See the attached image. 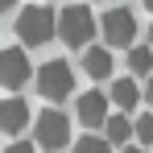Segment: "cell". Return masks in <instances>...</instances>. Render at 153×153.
Here are the masks:
<instances>
[{"instance_id":"cell-9","label":"cell","mask_w":153,"mask_h":153,"mask_svg":"<svg viewBox=\"0 0 153 153\" xmlns=\"http://www.w3.org/2000/svg\"><path fill=\"white\" fill-rule=\"evenodd\" d=\"M112 62H116V58H112L108 46H91V50H83V71H87L91 79H108V75H112Z\"/></svg>"},{"instance_id":"cell-19","label":"cell","mask_w":153,"mask_h":153,"mask_svg":"<svg viewBox=\"0 0 153 153\" xmlns=\"http://www.w3.org/2000/svg\"><path fill=\"white\" fill-rule=\"evenodd\" d=\"M141 4H145V8H153V0H141Z\"/></svg>"},{"instance_id":"cell-8","label":"cell","mask_w":153,"mask_h":153,"mask_svg":"<svg viewBox=\"0 0 153 153\" xmlns=\"http://www.w3.org/2000/svg\"><path fill=\"white\" fill-rule=\"evenodd\" d=\"M79 124H108V95H103V91H83V95H79Z\"/></svg>"},{"instance_id":"cell-10","label":"cell","mask_w":153,"mask_h":153,"mask_svg":"<svg viewBox=\"0 0 153 153\" xmlns=\"http://www.w3.org/2000/svg\"><path fill=\"white\" fill-rule=\"evenodd\" d=\"M137 100H141V87L132 79H112V103L116 108H137Z\"/></svg>"},{"instance_id":"cell-6","label":"cell","mask_w":153,"mask_h":153,"mask_svg":"<svg viewBox=\"0 0 153 153\" xmlns=\"http://www.w3.org/2000/svg\"><path fill=\"white\" fill-rule=\"evenodd\" d=\"M29 58H25V50H0V87H8V91H21L29 83Z\"/></svg>"},{"instance_id":"cell-4","label":"cell","mask_w":153,"mask_h":153,"mask_svg":"<svg viewBox=\"0 0 153 153\" xmlns=\"http://www.w3.org/2000/svg\"><path fill=\"white\" fill-rule=\"evenodd\" d=\"M100 29L108 37V50H120V46L132 50V42H137V17H132V8H108L100 17Z\"/></svg>"},{"instance_id":"cell-2","label":"cell","mask_w":153,"mask_h":153,"mask_svg":"<svg viewBox=\"0 0 153 153\" xmlns=\"http://www.w3.org/2000/svg\"><path fill=\"white\" fill-rule=\"evenodd\" d=\"M58 33V13H50V4H29L17 13V37L25 46H46Z\"/></svg>"},{"instance_id":"cell-12","label":"cell","mask_w":153,"mask_h":153,"mask_svg":"<svg viewBox=\"0 0 153 153\" xmlns=\"http://www.w3.org/2000/svg\"><path fill=\"white\" fill-rule=\"evenodd\" d=\"M128 66H132V75H149L153 71V46H132L128 50Z\"/></svg>"},{"instance_id":"cell-11","label":"cell","mask_w":153,"mask_h":153,"mask_svg":"<svg viewBox=\"0 0 153 153\" xmlns=\"http://www.w3.org/2000/svg\"><path fill=\"white\" fill-rule=\"evenodd\" d=\"M103 128H108V145H124L128 137L137 132V120H128V116H112Z\"/></svg>"},{"instance_id":"cell-13","label":"cell","mask_w":153,"mask_h":153,"mask_svg":"<svg viewBox=\"0 0 153 153\" xmlns=\"http://www.w3.org/2000/svg\"><path fill=\"white\" fill-rule=\"evenodd\" d=\"M71 153H112V145H108L103 137H83V141H79Z\"/></svg>"},{"instance_id":"cell-1","label":"cell","mask_w":153,"mask_h":153,"mask_svg":"<svg viewBox=\"0 0 153 153\" xmlns=\"http://www.w3.org/2000/svg\"><path fill=\"white\" fill-rule=\"evenodd\" d=\"M100 21L91 17L87 4H66L58 13V37L71 46V50H91V37H95Z\"/></svg>"},{"instance_id":"cell-14","label":"cell","mask_w":153,"mask_h":153,"mask_svg":"<svg viewBox=\"0 0 153 153\" xmlns=\"http://www.w3.org/2000/svg\"><path fill=\"white\" fill-rule=\"evenodd\" d=\"M137 137H141L145 145H153V116H149V112H145V116L137 120Z\"/></svg>"},{"instance_id":"cell-3","label":"cell","mask_w":153,"mask_h":153,"mask_svg":"<svg viewBox=\"0 0 153 153\" xmlns=\"http://www.w3.org/2000/svg\"><path fill=\"white\" fill-rule=\"evenodd\" d=\"M37 91H42L46 100H66V95L75 91V71H71V62L50 58V62L37 71Z\"/></svg>"},{"instance_id":"cell-16","label":"cell","mask_w":153,"mask_h":153,"mask_svg":"<svg viewBox=\"0 0 153 153\" xmlns=\"http://www.w3.org/2000/svg\"><path fill=\"white\" fill-rule=\"evenodd\" d=\"M145 100L153 103V79H149V83H145Z\"/></svg>"},{"instance_id":"cell-18","label":"cell","mask_w":153,"mask_h":153,"mask_svg":"<svg viewBox=\"0 0 153 153\" xmlns=\"http://www.w3.org/2000/svg\"><path fill=\"white\" fill-rule=\"evenodd\" d=\"M120 153H145V149H137V145H124V149H120Z\"/></svg>"},{"instance_id":"cell-17","label":"cell","mask_w":153,"mask_h":153,"mask_svg":"<svg viewBox=\"0 0 153 153\" xmlns=\"http://www.w3.org/2000/svg\"><path fill=\"white\" fill-rule=\"evenodd\" d=\"M13 4H17V0H0V13H8V8H13Z\"/></svg>"},{"instance_id":"cell-15","label":"cell","mask_w":153,"mask_h":153,"mask_svg":"<svg viewBox=\"0 0 153 153\" xmlns=\"http://www.w3.org/2000/svg\"><path fill=\"white\" fill-rule=\"evenodd\" d=\"M4 153H37V145H33V141H13Z\"/></svg>"},{"instance_id":"cell-5","label":"cell","mask_w":153,"mask_h":153,"mask_svg":"<svg viewBox=\"0 0 153 153\" xmlns=\"http://www.w3.org/2000/svg\"><path fill=\"white\" fill-rule=\"evenodd\" d=\"M71 141V120L62 116V112H42L37 120H33V145L37 149H62Z\"/></svg>"},{"instance_id":"cell-20","label":"cell","mask_w":153,"mask_h":153,"mask_svg":"<svg viewBox=\"0 0 153 153\" xmlns=\"http://www.w3.org/2000/svg\"><path fill=\"white\" fill-rule=\"evenodd\" d=\"M149 46H153V25H149Z\"/></svg>"},{"instance_id":"cell-7","label":"cell","mask_w":153,"mask_h":153,"mask_svg":"<svg viewBox=\"0 0 153 153\" xmlns=\"http://www.w3.org/2000/svg\"><path fill=\"white\" fill-rule=\"evenodd\" d=\"M29 120H33V112H29V103L21 95H8V100L0 103V132H8V137H17V132H25Z\"/></svg>"}]
</instances>
